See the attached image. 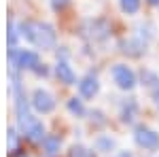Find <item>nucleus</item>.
Returning <instances> with one entry per match:
<instances>
[{"instance_id": "f257e3e1", "label": "nucleus", "mask_w": 159, "mask_h": 157, "mask_svg": "<svg viewBox=\"0 0 159 157\" xmlns=\"http://www.w3.org/2000/svg\"><path fill=\"white\" fill-rule=\"evenodd\" d=\"M19 36H24L25 40L34 43L43 49H49L55 45V28L51 24H38V21H24L19 24Z\"/></svg>"}, {"instance_id": "f03ea898", "label": "nucleus", "mask_w": 159, "mask_h": 157, "mask_svg": "<svg viewBox=\"0 0 159 157\" xmlns=\"http://www.w3.org/2000/svg\"><path fill=\"white\" fill-rule=\"evenodd\" d=\"M11 62L15 68H28V70H36L40 66L38 55L30 49H11Z\"/></svg>"}, {"instance_id": "7ed1b4c3", "label": "nucleus", "mask_w": 159, "mask_h": 157, "mask_svg": "<svg viewBox=\"0 0 159 157\" xmlns=\"http://www.w3.org/2000/svg\"><path fill=\"white\" fill-rule=\"evenodd\" d=\"M19 127H21V132L30 138V140H45L47 136H45V125L36 119V117H32V115H28L25 119L19 121Z\"/></svg>"}, {"instance_id": "20e7f679", "label": "nucleus", "mask_w": 159, "mask_h": 157, "mask_svg": "<svg viewBox=\"0 0 159 157\" xmlns=\"http://www.w3.org/2000/svg\"><path fill=\"white\" fill-rule=\"evenodd\" d=\"M112 79H115V83L119 85L121 89H132V87L136 85L134 70H132L129 66H125V64H117V66H112Z\"/></svg>"}, {"instance_id": "39448f33", "label": "nucleus", "mask_w": 159, "mask_h": 157, "mask_svg": "<svg viewBox=\"0 0 159 157\" xmlns=\"http://www.w3.org/2000/svg\"><path fill=\"white\" fill-rule=\"evenodd\" d=\"M32 106L38 110V113H51V110L55 109V100L51 96L49 91H45V89H34V94H32Z\"/></svg>"}, {"instance_id": "423d86ee", "label": "nucleus", "mask_w": 159, "mask_h": 157, "mask_svg": "<svg viewBox=\"0 0 159 157\" xmlns=\"http://www.w3.org/2000/svg\"><path fill=\"white\" fill-rule=\"evenodd\" d=\"M134 138H136V142L140 146H144V149H157L159 146V134H155L153 130H148L144 125L136 127Z\"/></svg>"}, {"instance_id": "0eeeda50", "label": "nucleus", "mask_w": 159, "mask_h": 157, "mask_svg": "<svg viewBox=\"0 0 159 157\" xmlns=\"http://www.w3.org/2000/svg\"><path fill=\"white\" fill-rule=\"evenodd\" d=\"M98 89H100V83H98V79H96L93 74L83 76L81 83H79V91H81L83 98H93L96 94H98Z\"/></svg>"}, {"instance_id": "6e6552de", "label": "nucleus", "mask_w": 159, "mask_h": 157, "mask_svg": "<svg viewBox=\"0 0 159 157\" xmlns=\"http://www.w3.org/2000/svg\"><path fill=\"white\" fill-rule=\"evenodd\" d=\"M55 74H57V79H60L61 83H66V85H72L74 81H76L72 68H70L66 62H57V66H55Z\"/></svg>"}, {"instance_id": "1a4fd4ad", "label": "nucleus", "mask_w": 159, "mask_h": 157, "mask_svg": "<svg viewBox=\"0 0 159 157\" xmlns=\"http://www.w3.org/2000/svg\"><path fill=\"white\" fill-rule=\"evenodd\" d=\"M43 146H45L47 155H55V153L60 151V138H57V136H47V138L43 140Z\"/></svg>"}, {"instance_id": "9d476101", "label": "nucleus", "mask_w": 159, "mask_h": 157, "mask_svg": "<svg viewBox=\"0 0 159 157\" xmlns=\"http://www.w3.org/2000/svg\"><path fill=\"white\" fill-rule=\"evenodd\" d=\"M68 109H70V113L76 115V117L85 115V106H83V102H81L79 98H70V100H68Z\"/></svg>"}, {"instance_id": "9b49d317", "label": "nucleus", "mask_w": 159, "mask_h": 157, "mask_svg": "<svg viewBox=\"0 0 159 157\" xmlns=\"http://www.w3.org/2000/svg\"><path fill=\"white\" fill-rule=\"evenodd\" d=\"M119 2H121L123 13H127V15H132L140 9V0H119Z\"/></svg>"}, {"instance_id": "f8f14e48", "label": "nucleus", "mask_w": 159, "mask_h": 157, "mask_svg": "<svg viewBox=\"0 0 159 157\" xmlns=\"http://www.w3.org/2000/svg\"><path fill=\"white\" fill-rule=\"evenodd\" d=\"M68 157H93V153H91L89 149H85V146H81V145H74L72 149H70V153H68Z\"/></svg>"}, {"instance_id": "ddd939ff", "label": "nucleus", "mask_w": 159, "mask_h": 157, "mask_svg": "<svg viewBox=\"0 0 159 157\" xmlns=\"http://www.w3.org/2000/svg\"><path fill=\"white\" fill-rule=\"evenodd\" d=\"M134 113H136V104L132 102L129 104V109H127V104L123 106V121H132L134 119Z\"/></svg>"}, {"instance_id": "4468645a", "label": "nucleus", "mask_w": 159, "mask_h": 157, "mask_svg": "<svg viewBox=\"0 0 159 157\" xmlns=\"http://www.w3.org/2000/svg\"><path fill=\"white\" fill-rule=\"evenodd\" d=\"M70 4V0H51V7L55 9V11H61V9H66Z\"/></svg>"}, {"instance_id": "2eb2a0df", "label": "nucleus", "mask_w": 159, "mask_h": 157, "mask_svg": "<svg viewBox=\"0 0 159 157\" xmlns=\"http://www.w3.org/2000/svg\"><path fill=\"white\" fill-rule=\"evenodd\" d=\"M15 142H17V134H15V130H9V145L11 146H15Z\"/></svg>"}, {"instance_id": "dca6fc26", "label": "nucleus", "mask_w": 159, "mask_h": 157, "mask_svg": "<svg viewBox=\"0 0 159 157\" xmlns=\"http://www.w3.org/2000/svg\"><path fill=\"white\" fill-rule=\"evenodd\" d=\"M153 98H155V102L159 104V81H157V87L153 89Z\"/></svg>"}, {"instance_id": "f3484780", "label": "nucleus", "mask_w": 159, "mask_h": 157, "mask_svg": "<svg viewBox=\"0 0 159 157\" xmlns=\"http://www.w3.org/2000/svg\"><path fill=\"white\" fill-rule=\"evenodd\" d=\"M34 72H36V74H47V68H45V64H40V66H38Z\"/></svg>"}, {"instance_id": "a211bd4d", "label": "nucleus", "mask_w": 159, "mask_h": 157, "mask_svg": "<svg viewBox=\"0 0 159 157\" xmlns=\"http://www.w3.org/2000/svg\"><path fill=\"white\" fill-rule=\"evenodd\" d=\"M119 157H132V155H129V153H121Z\"/></svg>"}, {"instance_id": "6ab92c4d", "label": "nucleus", "mask_w": 159, "mask_h": 157, "mask_svg": "<svg viewBox=\"0 0 159 157\" xmlns=\"http://www.w3.org/2000/svg\"><path fill=\"white\" fill-rule=\"evenodd\" d=\"M148 2H151V4H159V0H148Z\"/></svg>"}, {"instance_id": "aec40b11", "label": "nucleus", "mask_w": 159, "mask_h": 157, "mask_svg": "<svg viewBox=\"0 0 159 157\" xmlns=\"http://www.w3.org/2000/svg\"><path fill=\"white\" fill-rule=\"evenodd\" d=\"M13 157H17V155H13ZM19 157H25V155H19Z\"/></svg>"}]
</instances>
